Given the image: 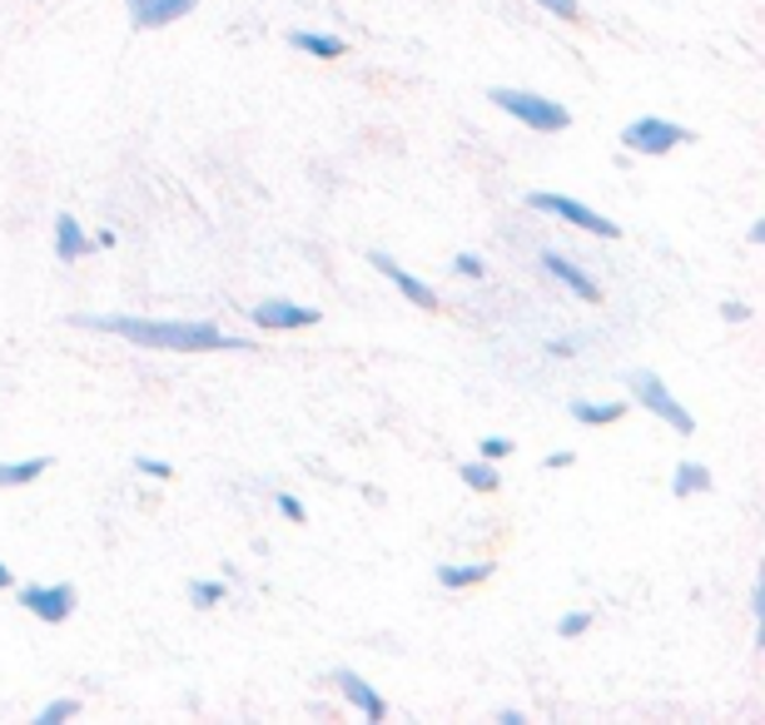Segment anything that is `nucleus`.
Segmentation results:
<instances>
[{
  "label": "nucleus",
  "mask_w": 765,
  "mask_h": 725,
  "mask_svg": "<svg viewBox=\"0 0 765 725\" xmlns=\"http://www.w3.org/2000/svg\"><path fill=\"white\" fill-rule=\"evenodd\" d=\"M75 328L89 333H115L129 338L139 348H155V353H238L248 348V338L224 333L209 318H139V313H75Z\"/></svg>",
  "instance_id": "obj_1"
},
{
  "label": "nucleus",
  "mask_w": 765,
  "mask_h": 725,
  "mask_svg": "<svg viewBox=\"0 0 765 725\" xmlns=\"http://www.w3.org/2000/svg\"><path fill=\"white\" fill-rule=\"evenodd\" d=\"M487 99H492L507 119L536 129V135H562V129H572V109L556 105V99H546V95H536V89L497 85V89H487Z\"/></svg>",
  "instance_id": "obj_2"
},
{
  "label": "nucleus",
  "mask_w": 765,
  "mask_h": 725,
  "mask_svg": "<svg viewBox=\"0 0 765 725\" xmlns=\"http://www.w3.org/2000/svg\"><path fill=\"white\" fill-rule=\"evenodd\" d=\"M626 393H631V407H646V413L661 417L671 433H681V437L695 433V417L686 413L681 397L661 383V373H651V367H631V373H626Z\"/></svg>",
  "instance_id": "obj_3"
},
{
  "label": "nucleus",
  "mask_w": 765,
  "mask_h": 725,
  "mask_svg": "<svg viewBox=\"0 0 765 725\" xmlns=\"http://www.w3.org/2000/svg\"><path fill=\"white\" fill-rule=\"evenodd\" d=\"M681 145H695V129L676 125V119H661V115H636L621 129V149L626 154H641V159H666Z\"/></svg>",
  "instance_id": "obj_4"
},
{
  "label": "nucleus",
  "mask_w": 765,
  "mask_h": 725,
  "mask_svg": "<svg viewBox=\"0 0 765 725\" xmlns=\"http://www.w3.org/2000/svg\"><path fill=\"white\" fill-rule=\"evenodd\" d=\"M527 209H536V214H546V218H562V224L582 228V234H592V238H621L616 218H606L602 209L582 204V199H572V194H556V189H532V194H527Z\"/></svg>",
  "instance_id": "obj_5"
},
{
  "label": "nucleus",
  "mask_w": 765,
  "mask_h": 725,
  "mask_svg": "<svg viewBox=\"0 0 765 725\" xmlns=\"http://www.w3.org/2000/svg\"><path fill=\"white\" fill-rule=\"evenodd\" d=\"M15 601L25 606L35 621H45V626H60V621H70L75 616V606H79V591L70 582H55V586H45V582H30V586H20L15 591Z\"/></svg>",
  "instance_id": "obj_6"
},
{
  "label": "nucleus",
  "mask_w": 765,
  "mask_h": 725,
  "mask_svg": "<svg viewBox=\"0 0 765 725\" xmlns=\"http://www.w3.org/2000/svg\"><path fill=\"white\" fill-rule=\"evenodd\" d=\"M248 323L264 328V333H294V328H314L318 308L314 303H294V298H264V303L248 308Z\"/></svg>",
  "instance_id": "obj_7"
},
{
  "label": "nucleus",
  "mask_w": 765,
  "mask_h": 725,
  "mask_svg": "<svg viewBox=\"0 0 765 725\" xmlns=\"http://www.w3.org/2000/svg\"><path fill=\"white\" fill-rule=\"evenodd\" d=\"M368 264H373L378 274H383L387 284H393L397 294L407 298V303H417V308H423V313H437V303H443V298H437V288H433V284H423V278H417V274H407V268L397 264L393 254H383V248H368Z\"/></svg>",
  "instance_id": "obj_8"
},
{
  "label": "nucleus",
  "mask_w": 765,
  "mask_h": 725,
  "mask_svg": "<svg viewBox=\"0 0 765 725\" xmlns=\"http://www.w3.org/2000/svg\"><path fill=\"white\" fill-rule=\"evenodd\" d=\"M542 274H552L556 284L566 288V294H576L582 303H602V284H596L592 274H586L576 258H566V254H556V248H542Z\"/></svg>",
  "instance_id": "obj_9"
},
{
  "label": "nucleus",
  "mask_w": 765,
  "mask_h": 725,
  "mask_svg": "<svg viewBox=\"0 0 765 725\" xmlns=\"http://www.w3.org/2000/svg\"><path fill=\"white\" fill-rule=\"evenodd\" d=\"M333 685L343 691V701L353 705L358 715H368V721H387V701L378 695V685H368V675H358V671H333Z\"/></svg>",
  "instance_id": "obj_10"
},
{
  "label": "nucleus",
  "mask_w": 765,
  "mask_h": 725,
  "mask_svg": "<svg viewBox=\"0 0 765 725\" xmlns=\"http://www.w3.org/2000/svg\"><path fill=\"white\" fill-rule=\"evenodd\" d=\"M125 10L139 30H164L174 20H184L189 10H199V0H125Z\"/></svg>",
  "instance_id": "obj_11"
},
{
  "label": "nucleus",
  "mask_w": 765,
  "mask_h": 725,
  "mask_svg": "<svg viewBox=\"0 0 765 725\" xmlns=\"http://www.w3.org/2000/svg\"><path fill=\"white\" fill-rule=\"evenodd\" d=\"M566 413H572V423H582V427H606V423H621V417L631 413V403H621V397H576Z\"/></svg>",
  "instance_id": "obj_12"
},
{
  "label": "nucleus",
  "mask_w": 765,
  "mask_h": 725,
  "mask_svg": "<svg viewBox=\"0 0 765 725\" xmlns=\"http://www.w3.org/2000/svg\"><path fill=\"white\" fill-rule=\"evenodd\" d=\"M89 244H95V238L85 234V224H79L75 214H55V258H60V264H75V258H85Z\"/></svg>",
  "instance_id": "obj_13"
},
{
  "label": "nucleus",
  "mask_w": 765,
  "mask_h": 725,
  "mask_svg": "<svg viewBox=\"0 0 765 725\" xmlns=\"http://www.w3.org/2000/svg\"><path fill=\"white\" fill-rule=\"evenodd\" d=\"M492 572H497L492 562H443L433 576H437V586H447V591H467V586L492 582Z\"/></svg>",
  "instance_id": "obj_14"
},
{
  "label": "nucleus",
  "mask_w": 765,
  "mask_h": 725,
  "mask_svg": "<svg viewBox=\"0 0 765 725\" xmlns=\"http://www.w3.org/2000/svg\"><path fill=\"white\" fill-rule=\"evenodd\" d=\"M288 50H304L314 60H338L348 45L338 35H328V30H288Z\"/></svg>",
  "instance_id": "obj_15"
},
{
  "label": "nucleus",
  "mask_w": 765,
  "mask_h": 725,
  "mask_svg": "<svg viewBox=\"0 0 765 725\" xmlns=\"http://www.w3.org/2000/svg\"><path fill=\"white\" fill-rule=\"evenodd\" d=\"M50 472V457H15V462H0V487H30Z\"/></svg>",
  "instance_id": "obj_16"
},
{
  "label": "nucleus",
  "mask_w": 765,
  "mask_h": 725,
  "mask_svg": "<svg viewBox=\"0 0 765 725\" xmlns=\"http://www.w3.org/2000/svg\"><path fill=\"white\" fill-rule=\"evenodd\" d=\"M711 467L705 462H676V472H671V492L676 497H695V492H711Z\"/></svg>",
  "instance_id": "obj_17"
},
{
  "label": "nucleus",
  "mask_w": 765,
  "mask_h": 725,
  "mask_svg": "<svg viewBox=\"0 0 765 725\" xmlns=\"http://www.w3.org/2000/svg\"><path fill=\"white\" fill-rule=\"evenodd\" d=\"M457 477H463V487H472V492H497L502 487V477H497V462H487V457H472V462L457 467Z\"/></svg>",
  "instance_id": "obj_18"
},
{
  "label": "nucleus",
  "mask_w": 765,
  "mask_h": 725,
  "mask_svg": "<svg viewBox=\"0 0 765 725\" xmlns=\"http://www.w3.org/2000/svg\"><path fill=\"white\" fill-rule=\"evenodd\" d=\"M229 596L224 582H214V576H194L189 582V606H199V611H209V606H219Z\"/></svg>",
  "instance_id": "obj_19"
},
{
  "label": "nucleus",
  "mask_w": 765,
  "mask_h": 725,
  "mask_svg": "<svg viewBox=\"0 0 765 725\" xmlns=\"http://www.w3.org/2000/svg\"><path fill=\"white\" fill-rule=\"evenodd\" d=\"M75 715H79V701H45L30 725H65V721H75Z\"/></svg>",
  "instance_id": "obj_20"
},
{
  "label": "nucleus",
  "mask_w": 765,
  "mask_h": 725,
  "mask_svg": "<svg viewBox=\"0 0 765 725\" xmlns=\"http://www.w3.org/2000/svg\"><path fill=\"white\" fill-rule=\"evenodd\" d=\"M592 631V611H566L562 621H556V636H562V641H572V636H586Z\"/></svg>",
  "instance_id": "obj_21"
},
{
  "label": "nucleus",
  "mask_w": 765,
  "mask_h": 725,
  "mask_svg": "<svg viewBox=\"0 0 765 725\" xmlns=\"http://www.w3.org/2000/svg\"><path fill=\"white\" fill-rule=\"evenodd\" d=\"M135 472L149 477V482H169V477H174V467H169L164 457H135Z\"/></svg>",
  "instance_id": "obj_22"
},
{
  "label": "nucleus",
  "mask_w": 765,
  "mask_h": 725,
  "mask_svg": "<svg viewBox=\"0 0 765 725\" xmlns=\"http://www.w3.org/2000/svg\"><path fill=\"white\" fill-rule=\"evenodd\" d=\"M512 437H482V443H477V457H487V462H502V457H512Z\"/></svg>",
  "instance_id": "obj_23"
},
{
  "label": "nucleus",
  "mask_w": 765,
  "mask_h": 725,
  "mask_svg": "<svg viewBox=\"0 0 765 725\" xmlns=\"http://www.w3.org/2000/svg\"><path fill=\"white\" fill-rule=\"evenodd\" d=\"M453 274H457V278H472V284H482V278H487V264H482L477 254H457V258H453Z\"/></svg>",
  "instance_id": "obj_24"
},
{
  "label": "nucleus",
  "mask_w": 765,
  "mask_h": 725,
  "mask_svg": "<svg viewBox=\"0 0 765 725\" xmlns=\"http://www.w3.org/2000/svg\"><path fill=\"white\" fill-rule=\"evenodd\" d=\"M274 507H278V512H284V516H288V522H298V526H304V522H308L304 502H298V497H294V492H278V497H274Z\"/></svg>",
  "instance_id": "obj_25"
},
{
  "label": "nucleus",
  "mask_w": 765,
  "mask_h": 725,
  "mask_svg": "<svg viewBox=\"0 0 765 725\" xmlns=\"http://www.w3.org/2000/svg\"><path fill=\"white\" fill-rule=\"evenodd\" d=\"M532 6H542L546 15H556V20H576V15H582V6H576V0H532Z\"/></svg>",
  "instance_id": "obj_26"
},
{
  "label": "nucleus",
  "mask_w": 765,
  "mask_h": 725,
  "mask_svg": "<svg viewBox=\"0 0 765 725\" xmlns=\"http://www.w3.org/2000/svg\"><path fill=\"white\" fill-rule=\"evenodd\" d=\"M721 318H725V323H745V318H751V303L731 298V303H721Z\"/></svg>",
  "instance_id": "obj_27"
},
{
  "label": "nucleus",
  "mask_w": 765,
  "mask_h": 725,
  "mask_svg": "<svg viewBox=\"0 0 765 725\" xmlns=\"http://www.w3.org/2000/svg\"><path fill=\"white\" fill-rule=\"evenodd\" d=\"M751 616H765V582L761 576L751 582Z\"/></svg>",
  "instance_id": "obj_28"
},
{
  "label": "nucleus",
  "mask_w": 765,
  "mask_h": 725,
  "mask_svg": "<svg viewBox=\"0 0 765 725\" xmlns=\"http://www.w3.org/2000/svg\"><path fill=\"white\" fill-rule=\"evenodd\" d=\"M572 462H576L572 447H556V452H546V467H572Z\"/></svg>",
  "instance_id": "obj_29"
},
{
  "label": "nucleus",
  "mask_w": 765,
  "mask_h": 725,
  "mask_svg": "<svg viewBox=\"0 0 765 725\" xmlns=\"http://www.w3.org/2000/svg\"><path fill=\"white\" fill-rule=\"evenodd\" d=\"M546 353H552V358H572L576 343H566V338H552V343H546Z\"/></svg>",
  "instance_id": "obj_30"
},
{
  "label": "nucleus",
  "mask_w": 765,
  "mask_h": 725,
  "mask_svg": "<svg viewBox=\"0 0 765 725\" xmlns=\"http://www.w3.org/2000/svg\"><path fill=\"white\" fill-rule=\"evenodd\" d=\"M497 725H527V715H522V711H512V705H507V711H497Z\"/></svg>",
  "instance_id": "obj_31"
},
{
  "label": "nucleus",
  "mask_w": 765,
  "mask_h": 725,
  "mask_svg": "<svg viewBox=\"0 0 765 725\" xmlns=\"http://www.w3.org/2000/svg\"><path fill=\"white\" fill-rule=\"evenodd\" d=\"M745 238H751V244H765V218H755V224L745 228Z\"/></svg>",
  "instance_id": "obj_32"
},
{
  "label": "nucleus",
  "mask_w": 765,
  "mask_h": 725,
  "mask_svg": "<svg viewBox=\"0 0 765 725\" xmlns=\"http://www.w3.org/2000/svg\"><path fill=\"white\" fill-rule=\"evenodd\" d=\"M115 238H119L115 228H99V234H95V244H99V248H115Z\"/></svg>",
  "instance_id": "obj_33"
},
{
  "label": "nucleus",
  "mask_w": 765,
  "mask_h": 725,
  "mask_svg": "<svg viewBox=\"0 0 765 725\" xmlns=\"http://www.w3.org/2000/svg\"><path fill=\"white\" fill-rule=\"evenodd\" d=\"M10 582H15V572H10V562H0V591H10Z\"/></svg>",
  "instance_id": "obj_34"
}]
</instances>
